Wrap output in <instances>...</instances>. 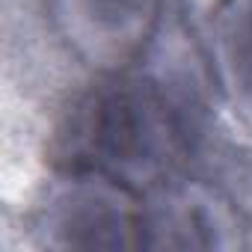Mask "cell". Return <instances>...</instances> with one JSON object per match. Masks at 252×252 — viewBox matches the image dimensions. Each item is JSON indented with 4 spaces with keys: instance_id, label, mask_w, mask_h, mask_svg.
Wrapping results in <instances>:
<instances>
[{
    "instance_id": "obj_5",
    "label": "cell",
    "mask_w": 252,
    "mask_h": 252,
    "mask_svg": "<svg viewBox=\"0 0 252 252\" xmlns=\"http://www.w3.org/2000/svg\"><path fill=\"white\" fill-rule=\"evenodd\" d=\"M205 54L220 95L252 122V0H217L205 27Z\"/></svg>"
},
{
    "instance_id": "obj_4",
    "label": "cell",
    "mask_w": 252,
    "mask_h": 252,
    "mask_svg": "<svg viewBox=\"0 0 252 252\" xmlns=\"http://www.w3.org/2000/svg\"><path fill=\"white\" fill-rule=\"evenodd\" d=\"M63 45L101 74L128 68L152 42L160 0H45Z\"/></svg>"
},
{
    "instance_id": "obj_2",
    "label": "cell",
    "mask_w": 252,
    "mask_h": 252,
    "mask_svg": "<svg viewBox=\"0 0 252 252\" xmlns=\"http://www.w3.org/2000/svg\"><path fill=\"white\" fill-rule=\"evenodd\" d=\"M42 249H146L143 193L92 172H60L45 184L30 214Z\"/></svg>"
},
{
    "instance_id": "obj_3",
    "label": "cell",
    "mask_w": 252,
    "mask_h": 252,
    "mask_svg": "<svg viewBox=\"0 0 252 252\" xmlns=\"http://www.w3.org/2000/svg\"><path fill=\"white\" fill-rule=\"evenodd\" d=\"M146 249H237L246 246L243 214L220 187L172 175L143 193Z\"/></svg>"
},
{
    "instance_id": "obj_1",
    "label": "cell",
    "mask_w": 252,
    "mask_h": 252,
    "mask_svg": "<svg viewBox=\"0 0 252 252\" xmlns=\"http://www.w3.org/2000/svg\"><path fill=\"white\" fill-rule=\"evenodd\" d=\"M190 128L160 80L110 71L71 101L57 122L48 155L60 172H92L137 193L181 172Z\"/></svg>"
}]
</instances>
